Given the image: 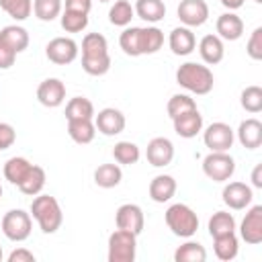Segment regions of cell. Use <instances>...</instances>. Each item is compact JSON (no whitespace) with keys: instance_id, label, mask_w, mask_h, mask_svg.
<instances>
[{"instance_id":"52","label":"cell","mask_w":262,"mask_h":262,"mask_svg":"<svg viewBox=\"0 0 262 262\" xmlns=\"http://www.w3.org/2000/svg\"><path fill=\"white\" fill-rule=\"evenodd\" d=\"M98 2H111V0H98Z\"/></svg>"},{"instance_id":"11","label":"cell","mask_w":262,"mask_h":262,"mask_svg":"<svg viewBox=\"0 0 262 262\" xmlns=\"http://www.w3.org/2000/svg\"><path fill=\"white\" fill-rule=\"evenodd\" d=\"M115 225L119 229H125V231H131L135 235H139L143 231V225H145V215H143V209L135 203H125L117 209L115 213Z\"/></svg>"},{"instance_id":"6","label":"cell","mask_w":262,"mask_h":262,"mask_svg":"<svg viewBox=\"0 0 262 262\" xmlns=\"http://www.w3.org/2000/svg\"><path fill=\"white\" fill-rule=\"evenodd\" d=\"M203 172L213 182H227L235 172V160L229 151H209L203 158Z\"/></svg>"},{"instance_id":"27","label":"cell","mask_w":262,"mask_h":262,"mask_svg":"<svg viewBox=\"0 0 262 262\" xmlns=\"http://www.w3.org/2000/svg\"><path fill=\"white\" fill-rule=\"evenodd\" d=\"M0 41L6 43L10 49H14L16 53H23L29 47V33L25 27L20 25H6L0 31Z\"/></svg>"},{"instance_id":"43","label":"cell","mask_w":262,"mask_h":262,"mask_svg":"<svg viewBox=\"0 0 262 262\" xmlns=\"http://www.w3.org/2000/svg\"><path fill=\"white\" fill-rule=\"evenodd\" d=\"M246 53L250 55V59L260 61L262 59V27H256L246 43Z\"/></svg>"},{"instance_id":"16","label":"cell","mask_w":262,"mask_h":262,"mask_svg":"<svg viewBox=\"0 0 262 262\" xmlns=\"http://www.w3.org/2000/svg\"><path fill=\"white\" fill-rule=\"evenodd\" d=\"M168 45H170V51L174 55L184 57V55H190L196 49V37L192 33V29H188V27L182 25V27H176V29L170 31Z\"/></svg>"},{"instance_id":"21","label":"cell","mask_w":262,"mask_h":262,"mask_svg":"<svg viewBox=\"0 0 262 262\" xmlns=\"http://www.w3.org/2000/svg\"><path fill=\"white\" fill-rule=\"evenodd\" d=\"M199 53H201V59L207 66H217L225 55L223 39L217 37V35H205L199 41Z\"/></svg>"},{"instance_id":"50","label":"cell","mask_w":262,"mask_h":262,"mask_svg":"<svg viewBox=\"0 0 262 262\" xmlns=\"http://www.w3.org/2000/svg\"><path fill=\"white\" fill-rule=\"evenodd\" d=\"M2 258H4V252H2V246H0V262H2Z\"/></svg>"},{"instance_id":"32","label":"cell","mask_w":262,"mask_h":262,"mask_svg":"<svg viewBox=\"0 0 262 262\" xmlns=\"http://www.w3.org/2000/svg\"><path fill=\"white\" fill-rule=\"evenodd\" d=\"M174 260L176 262H205L207 260V250H205L203 244L188 239V242H184L182 246L176 248Z\"/></svg>"},{"instance_id":"4","label":"cell","mask_w":262,"mask_h":262,"mask_svg":"<svg viewBox=\"0 0 262 262\" xmlns=\"http://www.w3.org/2000/svg\"><path fill=\"white\" fill-rule=\"evenodd\" d=\"M137 256V235L125 229H115L108 235V262H133Z\"/></svg>"},{"instance_id":"25","label":"cell","mask_w":262,"mask_h":262,"mask_svg":"<svg viewBox=\"0 0 262 262\" xmlns=\"http://www.w3.org/2000/svg\"><path fill=\"white\" fill-rule=\"evenodd\" d=\"M213 252H215V256H217L219 260H223V262L233 260V258L237 256V252H239V239H237L235 231L213 237Z\"/></svg>"},{"instance_id":"9","label":"cell","mask_w":262,"mask_h":262,"mask_svg":"<svg viewBox=\"0 0 262 262\" xmlns=\"http://www.w3.org/2000/svg\"><path fill=\"white\" fill-rule=\"evenodd\" d=\"M176 14L180 23L188 29L203 27L209 20V4L205 0H180Z\"/></svg>"},{"instance_id":"35","label":"cell","mask_w":262,"mask_h":262,"mask_svg":"<svg viewBox=\"0 0 262 262\" xmlns=\"http://www.w3.org/2000/svg\"><path fill=\"white\" fill-rule=\"evenodd\" d=\"M63 10V0H33V14L43 20L51 23L55 20Z\"/></svg>"},{"instance_id":"15","label":"cell","mask_w":262,"mask_h":262,"mask_svg":"<svg viewBox=\"0 0 262 262\" xmlns=\"http://www.w3.org/2000/svg\"><path fill=\"white\" fill-rule=\"evenodd\" d=\"M145 158L154 168H166L174 160V143L168 137H154L145 147Z\"/></svg>"},{"instance_id":"49","label":"cell","mask_w":262,"mask_h":262,"mask_svg":"<svg viewBox=\"0 0 262 262\" xmlns=\"http://www.w3.org/2000/svg\"><path fill=\"white\" fill-rule=\"evenodd\" d=\"M219 2H221V4H223L227 10L235 12L237 8H242V6H244V2H246V0H219Z\"/></svg>"},{"instance_id":"5","label":"cell","mask_w":262,"mask_h":262,"mask_svg":"<svg viewBox=\"0 0 262 262\" xmlns=\"http://www.w3.org/2000/svg\"><path fill=\"white\" fill-rule=\"evenodd\" d=\"M0 227H2V233L10 242H25L31 235L33 217H31V213H27L23 209H10L4 213Z\"/></svg>"},{"instance_id":"1","label":"cell","mask_w":262,"mask_h":262,"mask_svg":"<svg viewBox=\"0 0 262 262\" xmlns=\"http://www.w3.org/2000/svg\"><path fill=\"white\" fill-rule=\"evenodd\" d=\"M176 82H178V86H182L190 94L205 96L213 90L215 76L209 70V66H203V63H196V61H184L176 70Z\"/></svg>"},{"instance_id":"48","label":"cell","mask_w":262,"mask_h":262,"mask_svg":"<svg viewBox=\"0 0 262 262\" xmlns=\"http://www.w3.org/2000/svg\"><path fill=\"white\" fill-rule=\"evenodd\" d=\"M252 186L262 188V164H256V168L252 170Z\"/></svg>"},{"instance_id":"36","label":"cell","mask_w":262,"mask_h":262,"mask_svg":"<svg viewBox=\"0 0 262 262\" xmlns=\"http://www.w3.org/2000/svg\"><path fill=\"white\" fill-rule=\"evenodd\" d=\"M108 53V41L100 33H88L82 39V55L84 57H98Z\"/></svg>"},{"instance_id":"42","label":"cell","mask_w":262,"mask_h":262,"mask_svg":"<svg viewBox=\"0 0 262 262\" xmlns=\"http://www.w3.org/2000/svg\"><path fill=\"white\" fill-rule=\"evenodd\" d=\"M82 70L88 76H104L111 70V55H98V57H84L82 55Z\"/></svg>"},{"instance_id":"3","label":"cell","mask_w":262,"mask_h":262,"mask_svg":"<svg viewBox=\"0 0 262 262\" xmlns=\"http://www.w3.org/2000/svg\"><path fill=\"white\" fill-rule=\"evenodd\" d=\"M164 221L176 237H184V239L192 237L199 229V215L194 213L192 207H188L184 203L170 205L164 213Z\"/></svg>"},{"instance_id":"38","label":"cell","mask_w":262,"mask_h":262,"mask_svg":"<svg viewBox=\"0 0 262 262\" xmlns=\"http://www.w3.org/2000/svg\"><path fill=\"white\" fill-rule=\"evenodd\" d=\"M0 8L14 20H27L33 12V0H0Z\"/></svg>"},{"instance_id":"45","label":"cell","mask_w":262,"mask_h":262,"mask_svg":"<svg viewBox=\"0 0 262 262\" xmlns=\"http://www.w3.org/2000/svg\"><path fill=\"white\" fill-rule=\"evenodd\" d=\"M16 55H18V53H16L14 49H10L6 43L0 41V70H8V68H12Z\"/></svg>"},{"instance_id":"18","label":"cell","mask_w":262,"mask_h":262,"mask_svg":"<svg viewBox=\"0 0 262 262\" xmlns=\"http://www.w3.org/2000/svg\"><path fill=\"white\" fill-rule=\"evenodd\" d=\"M215 31H217V37H221L223 41H237L244 35V20L235 12L227 10L217 16Z\"/></svg>"},{"instance_id":"19","label":"cell","mask_w":262,"mask_h":262,"mask_svg":"<svg viewBox=\"0 0 262 262\" xmlns=\"http://www.w3.org/2000/svg\"><path fill=\"white\" fill-rule=\"evenodd\" d=\"M235 137L246 149H258L262 145V123L254 117L244 119L235 131Z\"/></svg>"},{"instance_id":"22","label":"cell","mask_w":262,"mask_h":262,"mask_svg":"<svg viewBox=\"0 0 262 262\" xmlns=\"http://www.w3.org/2000/svg\"><path fill=\"white\" fill-rule=\"evenodd\" d=\"M135 16H139L141 20L156 25L160 20H164L166 16V4L164 0H135Z\"/></svg>"},{"instance_id":"44","label":"cell","mask_w":262,"mask_h":262,"mask_svg":"<svg viewBox=\"0 0 262 262\" xmlns=\"http://www.w3.org/2000/svg\"><path fill=\"white\" fill-rule=\"evenodd\" d=\"M16 141V131L10 123H0V151L12 147V143Z\"/></svg>"},{"instance_id":"28","label":"cell","mask_w":262,"mask_h":262,"mask_svg":"<svg viewBox=\"0 0 262 262\" xmlns=\"http://www.w3.org/2000/svg\"><path fill=\"white\" fill-rule=\"evenodd\" d=\"M31 166H33V164H31L27 158H23V156H14V158H8V160L4 162L2 174H4V178H6L10 184L18 186V184L23 182V178L27 176V172L31 170Z\"/></svg>"},{"instance_id":"24","label":"cell","mask_w":262,"mask_h":262,"mask_svg":"<svg viewBox=\"0 0 262 262\" xmlns=\"http://www.w3.org/2000/svg\"><path fill=\"white\" fill-rule=\"evenodd\" d=\"M141 35H143V27H125L123 29V33L119 37V45L125 55H131V57L143 55Z\"/></svg>"},{"instance_id":"40","label":"cell","mask_w":262,"mask_h":262,"mask_svg":"<svg viewBox=\"0 0 262 262\" xmlns=\"http://www.w3.org/2000/svg\"><path fill=\"white\" fill-rule=\"evenodd\" d=\"M141 43H143V55L158 53V51L164 47V33H162V29H158L156 25L143 27Z\"/></svg>"},{"instance_id":"30","label":"cell","mask_w":262,"mask_h":262,"mask_svg":"<svg viewBox=\"0 0 262 262\" xmlns=\"http://www.w3.org/2000/svg\"><path fill=\"white\" fill-rule=\"evenodd\" d=\"M207 229H209V235H211V237H217V235L235 231V229H237V223H235V217H233L229 211H215V213L209 217Z\"/></svg>"},{"instance_id":"23","label":"cell","mask_w":262,"mask_h":262,"mask_svg":"<svg viewBox=\"0 0 262 262\" xmlns=\"http://www.w3.org/2000/svg\"><path fill=\"white\" fill-rule=\"evenodd\" d=\"M68 135L72 137V141L86 145L92 143L96 137V127H94V119H72L68 121Z\"/></svg>"},{"instance_id":"29","label":"cell","mask_w":262,"mask_h":262,"mask_svg":"<svg viewBox=\"0 0 262 262\" xmlns=\"http://www.w3.org/2000/svg\"><path fill=\"white\" fill-rule=\"evenodd\" d=\"M123 180V170L119 164H100L94 170V184L100 188H115Z\"/></svg>"},{"instance_id":"41","label":"cell","mask_w":262,"mask_h":262,"mask_svg":"<svg viewBox=\"0 0 262 262\" xmlns=\"http://www.w3.org/2000/svg\"><path fill=\"white\" fill-rule=\"evenodd\" d=\"M192 108H196L194 98L190 94H180V92L174 94V96H170V100L166 104V111H168V117L170 119H174V117H178V115H182L186 111H192Z\"/></svg>"},{"instance_id":"34","label":"cell","mask_w":262,"mask_h":262,"mask_svg":"<svg viewBox=\"0 0 262 262\" xmlns=\"http://www.w3.org/2000/svg\"><path fill=\"white\" fill-rule=\"evenodd\" d=\"M66 119H94V104L86 96H74L66 104Z\"/></svg>"},{"instance_id":"20","label":"cell","mask_w":262,"mask_h":262,"mask_svg":"<svg viewBox=\"0 0 262 262\" xmlns=\"http://www.w3.org/2000/svg\"><path fill=\"white\" fill-rule=\"evenodd\" d=\"M176 188L178 186H176L174 176H170V174H158V176L151 178L147 192H149V199L154 203H168L176 194Z\"/></svg>"},{"instance_id":"14","label":"cell","mask_w":262,"mask_h":262,"mask_svg":"<svg viewBox=\"0 0 262 262\" xmlns=\"http://www.w3.org/2000/svg\"><path fill=\"white\" fill-rule=\"evenodd\" d=\"M37 100L47 108H57L66 100V84L59 78H45L37 86Z\"/></svg>"},{"instance_id":"26","label":"cell","mask_w":262,"mask_h":262,"mask_svg":"<svg viewBox=\"0 0 262 262\" xmlns=\"http://www.w3.org/2000/svg\"><path fill=\"white\" fill-rule=\"evenodd\" d=\"M45 182H47V174L41 166L33 164L31 170L27 172V176L23 178V182L18 184V190L27 196H37L43 188H45Z\"/></svg>"},{"instance_id":"2","label":"cell","mask_w":262,"mask_h":262,"mask_svg":"<svg viewBox=\"0 0 262 262\" xmlns=\"http://www.w3.org/2000/svg\"><path fill=\"white\" fill-rule=\"evenodd\" d=\"M31 217L37 221L39 229L47 235L55 233L63 223V213L59 207V201L51 194H37L31 203Z\"/></svg>"},{"instance_id":"47","label":"cell","mask_w":262,"mask_h":262,"mask_svg":"<svg viewBox=\"0 0 262 262\" xmlns=\"http://www.w3.org/2000/svg\"><path fill=\"white\" fill-rule=\"evenodd\" d=\"M6 262H35V254L27 248H16L8 254Z\"/></svg>"},{"instance_id":"13","label":"cell","mask_w":262,"mask_h":262,"mask_svg":"<svg viewBox=\"0 0 262 262\" xmlns=\"http://www.w3.org/2000/svg\"><path fill=\"white\" fill-rule=\"evenodd\" d=\"M125 125H127L125 115L115 106H106V108L94 113V127L98 133H102L106 137H115V135L123 133Z\"/></svg>"},{"instance_id":"8","label":"cell","mask_w":262,"mask_h":262,"mask_svg":"<svg viewBox=\"0 0 262 262\" xmlns=\"http://www.w3.org/2000/svg\"><path fill=\"white\" fill-rule=\"evenodd\" d=\"M78 51H80V47L72 37H53L45 45V55L55 66H68V63L76 61Z\"/></svg>"},{"instance_id":"33","label":"cell","mask_w":262,"mask_h":262,"mask_svg":"<svg viewBox=\"0 0 262 262\" xmlns=\"http://www.w3.org/2000/svg\"><path fill=\"white\" fill-rule=\"evenodd\" d=\"M135 18V10L129 0H115V4L108 8V20L115 27H129Z\"/></svg>"},{"instance_id":"46","label":"cell","mask_w":262,"mask_h":262,"mask_svg":"<svg viewBox=\"0 0 262 262\" xmlns=\"http://www.w3.org/2000/svg\"><path fill=\"white\" fill-rule=\"evenodd\" d=\"M90 8H92V0H63V10L90 14Z\"/></svg>"},{"instance_id":"39","label":"cell","mask_w":262,"mask_h":262,"mask_svg":"<svg viewBox=\"0 0 262 262\" xmlns=\"http://www.w3.org/2000/svg\"><path fill=\"white\" fill-rule=\"evenodd\" d=\"M59 25H61V29L66 33H82L88 27V14L74 12V10H61Z\"/></svg>"},{"instance_id":"37","label":"cell","mask_w":262,"mask_h":262,"mask_svg":"<svg viewBox=\"0 0 262 262\" xmlns=\"http://www.w3.org/2000/svg\"><path fill=\"white\" fill-rule=\"evenodd\" d=\"M239 104L246 113L256 115L262 111V88L260 86H246L239 94Z\"/></svg>"},{"instance_id":"51","label":"cell","mask_w":262,"mask_h":262,"mask_svg":"<svg viewBox=\"0 0 262 262\" xmlns=\"http://www.w3.org/2000/svg\"><path fill=\"white\" fill-rule=\"evenodd\" d=\"M254 2H256V4H262V0H254Z\"/></svg>"},{"instance_id":"10","label":"cell","mask_w":262,"mask_h":262,"mask_svg":"<svg viewBox=\"0 0 262 262\" xmlns=\"http://www.w3.org/2000/svg\"><path fill=\"white\" fill-rule=\"evenodd\" d=\"M221 199L231 211H244L252 205L254 192H252V186L246 184V182H237V180L229 182L227 180V184L221 190Z\"/></svg>"},{"instance_id":"53","label":"cell","mask_w":262,"mask_h":262,"mask_svg":"<svg viewBox=\"0 0 262 262\" xmlns=\"http://www.w3.org/2000/svg\"><path fill=\"white\" fill-rule=\"evenodd\" d=\"M0 196H2V184H0Z\"/></svg>"},{"instance_id":"31","label":"cell","mask_w":262,"mask_h":262,"mask_svg":"<svg viewBox=\"0 0 262 262\" xmlns=\"http://www.w3.org/2000/svg\"><path fill=\"white\" fill-rule=\"evenodd\" d=\"M113 158L119 166H133L139 162L141 151H139V145L133 141H117L113 147Z\"/></svg>"},{"instance_id":"17","label":"cell","mask_w":262,"mask_h":262,"mask_svg":"<svg viewBox=\"0 0 262 262\" xmlns=\"http://www.w3.org/2000/svg\"><path fill=\"white\" fill-rule=\"evenodd\" d=\"M172 125H174L176 135H180L184 139H192L203 131L205 123H203V115L199 113V108H192V111H186V113L174 117Z\"/></svg>"},{"instance_id":"12","label":"cell","mask_w":262,"mask_h":262,"mask_svg":"<svg viewBox=\"0 0 262 262\" xmlns=\"http://www.w3.org/2000/svg\"><path fill=\"white\" fill-rule=\"evenodd\" d=\"M239 237L250 246L262 244V205L248 207L239 223Z\"/></svg>"},{"instance_id":"7","label":"cell","mask_w":262,"mask_h":262,"mask_svg":"<svg viewBox=\"0 0 262 262\" xmlns=\"http://www.w3.org/2000/svg\"><path fill=\"white\" fill-rule=\"evenodd\" d=\"M203 141L209 151H229L235 141V131L227 123L215 121L203 129Z\"/></svg>"}]
</instances>
